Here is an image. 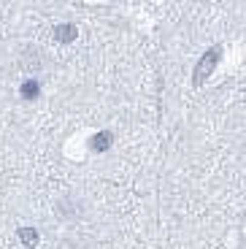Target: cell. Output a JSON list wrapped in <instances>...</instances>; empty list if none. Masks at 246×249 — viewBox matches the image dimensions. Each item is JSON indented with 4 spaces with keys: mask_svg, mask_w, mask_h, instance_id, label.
I'll list each match as a JSON object with an SVG mask.
<instances>
[{
    "mask_svg": "<svg viewBox=\"0 0 246 249\" xmlns=\"http://www.w3.org/2000/svg\"><path fill=\"white\" fill-rule=\"evenodd\" d=\"M19 238H22L25 247H35L38 244V231L35 228H22V231H19Z\"/></svg>",
    "mask_w": 246,
    "mask_h": 249,
    "instance_id": "obj_5",
    "label": "cell"
},
{
    "mask_svg": "<svg viewBox=\"0 0 246 249\" xmlns=\"http://www.w3.org/2000/svg\"><path fill=\"white\" fill-rule=\"evenodd\" d=\"M219 57H222V49H219V46H211V49L203 52V57L197 60L195 71H192V84H195V87L206 84V79H209V76L216 71V65H219Z\"/></svg>",
    "mask_w": 246,
    "mask_h": 249,
    "instance_id": "obj_1",
    "label": "cell"
},
{
    "mask_svg": "<svg viewBox=\"0 0 246 249\" xmlns=\"http://www.w3.org/2000/svg\"><path fill=\"white\" fill-rule=\"evenodd\" d=\"M114 143V136H111L108 130H100V133H95L92 138H89V149L92 152H105Z\"/></svg>",
    "mask_w": 246,
    "mask_h": 249,
    "instance_id": "obj_2",
    "label": "cell"
},
{
    "mask_svg": "<svg viewBox=\"0 0 246 249\" xmlns=\"http://www.w3.org/2000/svg\"><path fill=\"white\" fill-rule=\"evenodd\" d=\"M19 95H22V100H35L38 95H41V84H38L35 79L22 81V87H19Z\"/></svg>",
    "mask_w": 246,
    "mask_h": 249,
    "instance_id": "obj_4",
    "label": "cell"
},
{
    "mask_svg": "<svg viewBox=\"0 0 246 249\" xmlns=\"http://www.w3.org/2000/svg\"><path fill=\"white\" fill-rule=\"evenodd\" d=\"M76 36H79L76 25H57V27H54V38L60 41V44H73Z\"/></svg>",
    "mask_w": 246,
    "mask_h": 249,
    "instance_id": "obj_3",
    "label": "cell"
}]
</instances>
